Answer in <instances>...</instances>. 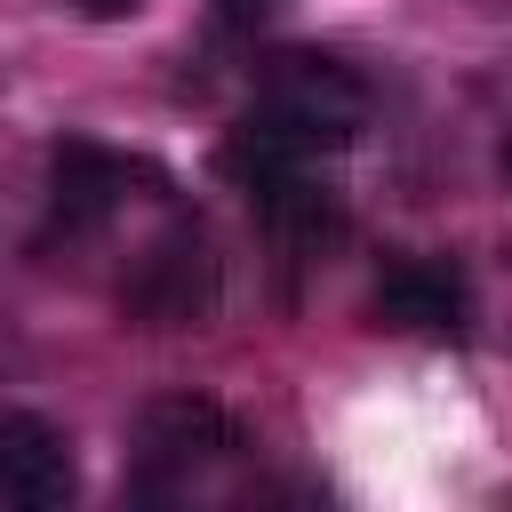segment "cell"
I'll return each instance as SVG.
<instances>
[{"mask_svg":"<svg viewBox=\"0 0 512 512\" xmlns=\"http://www.w3.org/2000/svg\"><path fill=\"white\" fill-rule=\"evenodd\" d=\"M368 120V88L344 56H320V48H288L272 56L256 104L224 128L216 144V176L240 184V192H264L280 176H304L320 152H344Z\"/></svg>","mask_w":512,"mask_h":512,"instance_id":"cell-1","label":"cell"},{"mask_svg":"<svg viewBox=\"0 0 512 512\" xmlns=\"http://www.w3.org/2000/svg\"><path fill=\"white\" fill-rule=\"evenodd\" d=\"M152 192H168V176L152 168V160H136V152H112V144H96V136H56V152H48V216H40V248H72V240H88V232H104L128 200H152Z\"/></svg>","mask_w":512,"mask_h":512,"instance_id":"cell-2","label":"cell"},{"mask_svg":"<svg viewBox=\"0 0 512 512\" xmlns=\"http://www.w3.org/2000/svg\"><path fill=\"white\" fill-rule=\"evenodd\" d=\"M240 448V424L216 408V400H200V392H168V400H144V416H136V472H128V496L136 504H168V496H184L216 456H232Z\"/></svg>","mask_w":512,"mask_h":512,"instance_id":"cell-3","label":"cell"},{"mask_svg":"<svg viewBox=\"0 0 512 512\" xmlns=\"http://www.w3.org/2000/svg\"><path fill=\"white\" fill-rule=\"evenodd\" d=\"M216 296H224V264L192 216H176L120 280V312L136 328H200V320H216Z\"/></svg>","mask_w":512,"mask_h":512,"instance_id":"cell-4","label":"cell"},{"mask_svg":"<svg viewBox=\"0 0 512 512\" xmlns=\"http://www.w3.org/2000/svg\"><path fill=\"white\" fill-rule=\"evenodd\" d=\"M368 312H376V328H400V336H464V320H472V288H464L456 264L400 256V264H384Z\"/></svg>","mask_w":512,"mask_h":512,"instance_id":"cell-5","label":"cell"},{"mask_svg":"<svg viewBox=\"0 0 512 512\" xmlns=\"http://www.w3.org/2000/svg\"><path fill=\"white\" fill-rule=\"evenodd\" d=\"M72 488H80V480H72V448H64V432L40 424L32 408L0 416V496H8L16 512H64Z\"/></svg>","mask_w":512,"mask_h":512,"instance_id":"cell-6","label":"cell"},{"mask_svg":"<svg viewBox=\"0 0 512 512\" xmlns=\"http://www.w3.org/2000/svg\"><path fill=\"white\" fill-rule=\"evenodd\" d=\"M248 208H256V224H264L288 256H320L328 240H344V208H336V192L312 184V168H304V176H280V184H264V192H248Z\"/></svg>","mask_w":512,"mask_h":512,"instance_id":"cell-7","label":"cell"},{"mask_svg":"<svg viewBox=\"0 0 512 512\" xmlns=\"http://www.w3.org/2000/svg\"><path fill=\"white\" fill-rule=\"evenodd\" d=\"M72 8H80V16H88V24H112V16H136V8H144V0H72Z\"/></svg>","mask_w":512,"mask_h":512,"instance_id":"cell-8","label":"cell"},{"mask_svg":"<svg viewBox=\"0 0 512 512\" xmlns=\"http://www.w3.org/2000/svg\"><path fill=\"white\" fill-rule=\"evenodd\" d=\"M216 16L224 24H256V16H272V0H216Z\"/></svg>","mask_w":512,"mask_h":512,"instance_id":"cell-9","label":"cell"},{"mask_svg":"<svg viewBox=\"0 0 512 512\" xmlns=\"http://www.w3.org/2000/svg\"><path fill=\"white\" fill-rule=\"evenodd\" d=\"M504 176H512V144H504Z\"/></svg>","mask_w":512,"mask_h":512,"instance_id":"cell-10","label":"cell"}]
</instances>
